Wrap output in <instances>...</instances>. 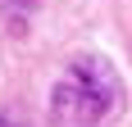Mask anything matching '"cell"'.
Wrapping results in <instances>:
<instances>
[{
  "mask_svg": "<svg viewBox=\"0 0 132 127\" xmlns=\"http://www.w3.org/2000/svg\"><path fill=\"white\" fill-rule=\"evenodd\" d=\"M123 114V77L105 55H73L50 91L55 127H105Z\"/></svg>",
  "mask_w": 132,
  "mask_h": 127,
  "instance_id": "cell-1",
  "label": "cell"
},
{
  "mask_svg": "<svg viewBox=\"0 0 132 127\" xmlns=\"http://www.w3.org/2000/svg\"><path fill=\"white\" fill-rule=\"evenodd\" d=\"M0 9H9V14H27V9H37V0H0Z\"/></svg>",
  "mask_w": 132,
  "mask_h": 127,
  "instance_id": "cell-2",
  "label": "cell"
},
{
  "mask_svg": "<svg viewBox=\"0 0 132 127\" xmlns=\"http://www.w3.org/2000/svg\"><path fill=\"white\" fill-rule=\"evenodd\" d=\"M0 127H23V123H18V118H0Z\"/></svg>",
  "mask_w": 132,
  "mask_h": 127,
  "instance_id": "cell-3",
  "label": "cell"
}]
</instances>
